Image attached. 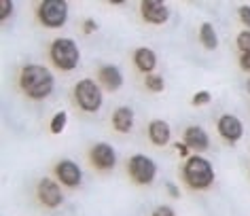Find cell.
I'll return each mask as SVG.
<instances>
[{"mask_svg":"<svg viewBox=\"0 0 250 216\" xmlns=\"http://www.w3.org/2000/svg\"><path fill=\"white\" fill-rule=\"evenodd\" d=\"M153 216H176V214H174V210H172V208H167V206H159V208L153 212Z\"/></svg>","mask_w":250,"mask_h":216,"instance_id":"cb8c5ba5","label":"cell"},{"mask_svg":"<svg viewBox=\"0 0 250 216\" xmlns=\"http://www.w3.org/2000/svg\"><path fill=\"white\" fill-rule=\"evenodd\" d=\"M20 83L21 89L34 100L47 98L53 91V75L45 66H26L21 70Z\"/></svg>","mask_w":250,"mask_h":216,"instance_id":"6da1fadb","label":"cell"},{"mask_svg":"<svg viewBox=\"0 0 250 216\" xmlns=\"http://www.w3.org/2000/svg\"><path fill=\"white\" fill-rule=\"evenodd\" d=\"M100 83H104L106 89L115 91V89H119L123 85V75L115 66H102L100 68Z\"/></svg>","mask_w":250,"mask_h":216,"instance_id":"4fadbf2b","label":"cell"},{"mask_svg":"<svg viewBox=\"0 0 250 216\" xmlns=\"http://www.w3.org/2000/svg\"><path fill=\"white\" fill-rule=\"evenodd\" d=\"M187 149H189V146H187V144H183V142H176V151L180 153V155H187V153H189Z\"/></svg>","mask_w":250,"mask_h":216,"instance_id":"4316f807","label":"cell"},{"mask_svg":"<svg viewBox=\"0 0 250 216\" xmlns=\"http://www.w3.org/2000/svg\"><path fill=\"white\" fill-rule=\"evenodd\" d=\"M155 174H157V168L148 157L145 155H136L129 159V176L134 178L138 184H148L153 182Z\"/></svg>","mask_w":250,"mask_h":216,"instance_id":"8992f818","label":"cell"},{"mask_svg":"<svg viewBox=\"0 0 250 216\" xmlns=\"http://www.w3.org/2000/svg\"><path fill=\"white\" fill-rule=\"evenodd\" d=\"M39 197H41V201L45 203V206H49V208H58L62 203V191H60L58 184H55L53 180H49V178L41 180Z\"/></svg>","mask_w":250,"mask_h":216,"instance_id":"8fae6325","label":"cell"},{"mask_svg":"<svg viewBox=\"0 0 250 216\" xmlns=\"http://www.w3.org/2000/svg\"><path fill=\"white\" fill-rule=\"evenodd\" d=\"M240 66H242V70L250 72V53H242V58H240Z\"/></svg>","mask_w":250,"mask_h":216,"instance_id":"d4e9b609","label":"cell"},{"mask_svg":"<svg viewBox=\"0 0 250 216\" xmlns=\"http://www.w3.org/2000/svg\"><path fill=\"white\" fill-rule=\"evenodd\" d=\"M185 180L191 189H208L214 180V170L208 159L204 157H191L185 165Z\"/></svg>","mask_w":250,"mask_h":216,"instance_id":"7a4b0ae2","label":"cell"},{"mask_svg":"<svg viewBox=\"0 0 250 216\" xmlns=\"http://www.w3.org/2000/svg\"><path fill=\"white\" fill-rule=\"evenodd\" d=\"M11 11H13V2L11 0H2V4H0V20H7Z\"/></svg>","mask_w":250,"mask_h":216,"instance_id":"7402d4cb","label":"cell"},{"mask_svg":"<svg viewBox=\"0 0 250 216\" xmlns=\"http://www.w3.org/2000/svg\"><path fill=\"white\" fill-rule=\"evenodd\" d=\"M237 47L242 49V53H250V30L240 32V36H237Z\"/></svg>","mask_w":250,"mask_h":216,"instance_id":"ffe728a7","label":"cell"},{"mask_svg":"<svg viewBox=\"0 0 250 216\" xmlns=\"http://www.w3.org/2000/svg\"><path fill=\"white\" fill-rule=\"evenodd\" d=\"M74 98H77L79 106L87 110V113H96L102 106V91L91 79H85L74 87Z\"/></svg>","mask_w":250,"mask_h":216,"instance_id":"5b68a950","label":"cell"},{"mask_svg":"<svg viewBox=\"0 0 250 216\" xmlns=\"http://www.w3.org/2000/svg\"><path fill=\"white\" fill-rule=\"evenodd\" d=\"M142 9V17L148 23H164L167 21V7L159 0H145L140 4Z\"/></svg>","mask_w":250,"mask_h":216,"instance_id":"9c48e42d","label":"cell"},{"mask_svg":"<svg viewBox=\"0 0 250 216\" xmlns=\"http://www.w3.org/2000/svg\"><path fill=\"white\" fill-rule=\"evenodd\" d=\"M246 87H248V91H250V81H248V85H246Z\"/></svg>","mask_w":250,"mask_h":216,"instance_id":"f1b7e54d","label":"cell"},{"mask_svg":"<svg viewBox=\"0 0 250 216\" xmlns=\"http://www.w3.org/2000/svg\"><path fill=\"white\" fill-rule=\"evenodd\" d=\"M185 144L189 146V149H193V151H206V149H208V144H210L208 134H206L202 127L191 125L185 132Z\"/></svg>","mask_w":250,"mask_h":216,"instance_id":"7c38bea8","label":"cell"},{"mask_svg":"<svg viewBox=\"0 0 250 216\" xmlns=\"http://www.w3.org/2000/svg\"><path fill=\"white\" fill-rule=\"evenodd\" d=\"M64 127H66V113L62 110V113H58V115L53 117V121H51V132H53V134H60Z\"/></svg>","mask_w":250,"mask_h":216,"instance_id":"d6986e66","label":"cell"},{"mask_svg":"<svg viewBox=\"0 0 250 216\" xmlns=\"http://www.w3.org/2000/svg\"><path fill=\"white\" fill-rule=\"evenodd\" d=\"M148 136L157 146H164L170 142V125L166 121H153L148 125Z\"/></svg>","mask_w":250,"mask_h":216,"instance_id":"5bb4252c","label":"cell"},{"mask_svg":"<svg viewBox=\"0 0 250 216\" xmlns=\"http://www.w3.org/2000/svg\"><path fill=\"white\" fill-rule=\"evenodd\" d=\"M134 61H136V66H138L142 72H151L155 68V64H157V55H155L151 49L140 47L138 51H136V55H134Z\"/></svg>","mask_w":250,"mask_h":216,"instance_id":"2e32d148","label":"cell"},{"mask_svg":"<svg viewBox=\"0 0 250 216\" xmlns=\"http://www.w3.org/2000/svg\"><path fill=\"white\" fill-rule=\"evenodd\" d=\"M146 87L151 91H164L166 83H164V79L157 77V75H148L146 77Z\"/></svg>","mask_w":250,"mask_h":216,"instance_id":"ac0fdd59","label":"cell"},{"mask_svg":"<svg viewBox=\"0 0 250 216\" xmlns=\"http://www.w3.org/2000/svg\"><path fill=\"white\" fill-rule=\"evenodd\" d=\"M51 59L62 70H74L79 64V49L77 42L70 39H58L51 45Z\"/></svg>","mask_w":250,"mask_h":216,"instance_id":"3957f363","label":"cell"},{"mask_svg":"<svg viewBox=\"0 0 250 216\" xmlns=\"http://www.w3.org/2000/svg\"><path fill=\"white\" fill-rule=\"evenodd\" d=\"M167 191H170V195H174V197H178V189L174 187V184H167Z\"/></svg>","mask_w":250,"mask_h":216,"instance_id":"83f0119b","label":"cell"},{"mask_svg":"<svg viewBox=\"0 0 250 216\" xmlns=\"http://www.w3.org/2000/svg\"><path fill=\"white\" fill-rule=\"evenodd\" d=\"M112 125H115L117 132H129L134 127V113L129 108H117L115 115H112Z\"/></svg>","mask_w":250,"mask_h":216,"instance_id":"9a60e30c","label":"cell"},{"mask_svg":"<svg viewBox=\"0 0 250 216\" xmlns=\"http://www.w3.org/2000/svg\"><path fill=\"white\" fill-rule=\"evenodd\" d=\"M218 132H221V136L225 140L237 142L242 138V134H244V125H242V121L237 119V117L223 115L221 121H218Z\"/></svg>","mask_w":250,"mask_h":216,"instance_id":"52a82bcc","label":"cell"},{"mask_svg":"<svg viewBox=\"0 0 250 216\" xmlns=\"http://www.w3.org/2000/svg\"><path fill=\"white\" fill-rule=\"evenodd\" d=\"M240 20L250 30V7H240Z\"/></svg>","mask_w":250,"mask_h":216,"instance_id":"603a6c76","label":"cell"},{"mask_svg":"<svg viewBox=\"0 0 250 216\" xmlns=\"http://www.w3.org/2000/svg\"><path fill=\"white\" fill-rule=\"evenodd\" d=\"M91 161L98 165L100 170H110L112 165L117 163V155L115 151H112L110 144H106V142H100L91 149Z\"/></svg>","mask_w":250,"mask_h":216,"instance_id":"ba28073f","label":"cell"},{"mask_svg":"<svg viewBox=\"0 0 250 216\" xmlns=\"http://www.w3.org/2000/svg\"><path fill=\"white\" fill-rule=\"evenodd\" d=\"M55 174H58L60 182H64L66 187H77L81 182V168L70 159H64V161L58 163V168H55Z\"/></svg>","mask_w":250,"mask_h":216,"instance_id":"30bf717a","label":"cell"},{"mask_svg":"<svg viewBox=\"0 0 250 216\" xmlns=\"http://www.w3.org/2000/svg\"><path fill=\"white\" fill-rule=\"evenodd\" d=\"M212 100V96H210V91H199V94L193 96V106H204V104H208Z\"/></svg>","mask_w":250,"mask_h":216,"instance_id":"44dd1931","label":"cell"},{"mask_svg":"<svg viewBox=\"0 0 250 216\" xmlns=\"http://www.w3.org/2000/svg\"><path fill=\"white\" fill-rule=\"evenodd\" d=\"M83 28H85V32H87V34H91V32H96V30H98V23H96V21H91V20H87Z\"/></svg>","mask_w":250,"mask_h":216,"instance_id":"484cf974","label":"cell"},{"mask_svg":"<svg viewBox=\"0 0 250 216\" xmlns=\"http://www.w3.org/2000/svg\"><path fill=\"white\" fill-rule=\"evenodd\" d=\"M199 39H202L206 49H216V45H218L216 32H214V28H212L210 23H204V26L199 28Z\"/></svg>","mask_w":250,"mask_h":216,"instance_id":"e0dca14e","label":"cell"},{"mask_svg":"<svg viewBox=\"0 0 250 216\" xmlns=\"http://www.w3.org/2000/svg\"><path fill=\"white\" fill-rule=\"evenodd\" d=\"M68 17V4L64 0H45L39 7V20L47 28H60L64 26Z\"/></svg>","mask_w":250,"mask_h":216,"instance_id":"277c9868","label":"cell"}]
</instances>
